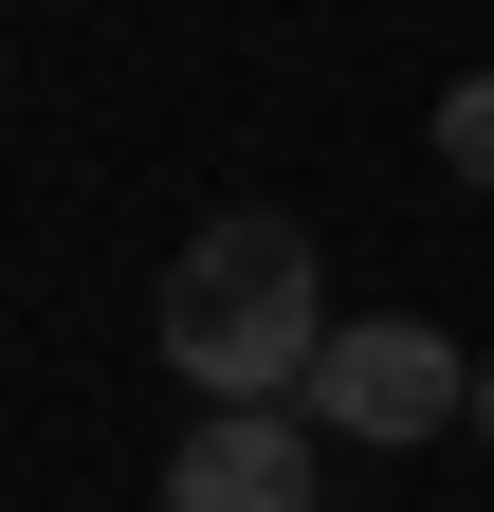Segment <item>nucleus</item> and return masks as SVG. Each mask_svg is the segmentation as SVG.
<instances>
[{
    "mask_svg": "<svg viewBox=\"0 0 494 512\" xmlns=\"http://www.w3.org/2000/svg\"><path fill=\"white\" fill-rule=\"evenodd\" d=\"M165 366L202 384V403H312V366H330V256H312V220H275V202H238V220H202L165 256Z\"/></svg>",
    "mask_w": 494,
    "mask_h": 512,
    "instance_id": "f257e3e1",
    "label": "nucleus"
},
{
    "mask_svg": "<svg viewBox=\"0 0 494 512\" xmlns=\"http://www.w3.org/2000/svg\"><path fill=\"white\" fill-rule=\"evenodd\" d=\"M476 421V348H440L421 311H348L330 366H312V439H366V458H403V439Z\"/></svg>",
    "mask_w": 494,
    "mask_h": 512,
    "instance_id": "f03ea898",
    "label": "nucleus"
},
{
    "mask_svg": "<svg viewBox=\"0 0 494 512\" xmlns=\"http://www.w3.org/2000/svg\"><path fill=\"white\" fill-rule=\"evenodd\" d=\"M165 512H312V403H202L165 458Z\"/></svg>",
    "mask_w": 494,
    "mask_h": 512,
    "instance_id": "7ed1b4c3",
    "label": "nucleus"
},
{
    "mask_svg": "<svg viewBox=\"0 0 494 512\" xmlns=\"http://www.w3.org/2000/svg\"><path fill=\"white\" fill-rule=\"evenodd\" d=\"M440 165H458V183H494V74H458V92H440Z\"/></svg>",
    "mask_w": 494,
    "mask_h": 512,
    "instance_id": "20e7f679",
    "label": "nucleus"
},
{
    "mask_svg": "<svg viewBox=\"0 0 494 512\" xmlns=\"http://www.w3.org/2000/svg\"><path fill=\"white\" fill-rule=\"evenodd\" d=\"M476 439H494V366H476Z\"/></svg>",
    "mask_w": 494,
    "mask_h": 512,
    "instance_id": "39448f33",
    "label": "nucleus"
}]
</instances>
